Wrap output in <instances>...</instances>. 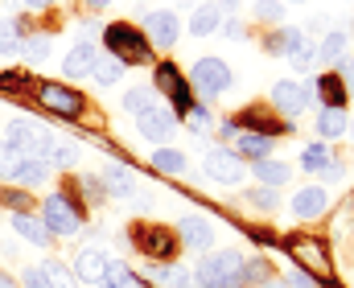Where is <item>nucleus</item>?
Returning <instances> with one entry per match:
<instances>
[{"label": "nucleus", "instance_id": "7", "mask_svg": "<svg viewBox=\"0 0 354 288\" xmlns=\"http://www.w3.org/2000/svg\"><path fill=\"white\" fill-rule=\"evenodd\" d=\"M268 46H272L276 54H284L297 70H309V66H313V58H317V50L309 46V37H305L301 29H284V33H276Z\"/></svg>", "mask_w": 354, "mask_h": 288}, {"label": "nucleus", "instance_id": "18", "mask_svg": "<svg viewBox=\"0 0 354 288\" xmlns=\"http://www.w3.org/2000/svg\"><path fill=\"white\" fill-rule=\"evenodd\" d=\"M235 157H252V161H264L268 148H272V136L264 132H235Z\"/></svg>", "mask_w": 354, "mask_h": 288}, {"label": "nucleus", "instance_id": "22", "mask_svg": "<svg viewBox=\"0 0 354 288\" xmlns=\"http://www.w3.org/2000/svg\"><path fill=\"white\" fill-rule=\"evenodd\" d=\"M218 21H223V8H218V4H202V8H194V17H189V33H194V37H206V33L218 29Z\"/></svg>", "mask_w": 354, "mask_h": 288}, {"label": "nucleus", "instance_id": "11", "mask_svg": "<svg viewBox=\"0 0 354 288\" xmlns=\"http://www.w3.org/2000/svg\"><path fill=\"white\" fill-rule=\"evenodd\" d=\"M177 235H181V243H185V247L206 251V247L214 243V222H210V218H202V214H185V218L177 222Z\"/></svg>", "mask_w": 354, "mask_h": 288}, {"label": "nucleus", "instance_id": "24", "mask_svg": "<svg viewBox=\"0 0 354 288\" xmlns=\"http://www.w3.org/2000/svg\"><path fill=\"white\" fill-rule=\"evenodd\" d=\"M317 58L322 62H342L346 58V29H330L326 41H322V50H317Z\"/></svg>", "mask_w": 354, "mask_h": 288}, {"label": "nucleus", "instance_id": "48", "mask_svg": "<svg viewBox=\"0 0 354 288\" xmlns=\"http://www.w3.org/2000/svg\"><path fill=\"white\" fill-rule=\"evenodd\" d=\"M91 8H107V4H111V0H87Z\"/></svg>", "mask_w": 354, "mask_h": 288}, {"label": "nucleus", "instance_id": "12", "mask_svg": "<svg viewBox=\"0 0 354 288\" xmlns=\"http://www.w3.org/2000/svg\"><path fill=\"white\" fill-rule=\"evenodd\" d=\"M136 247L149 251L153 260H174L177 239L165 231V227H140V231H136Z\"/></svg>", "mask_w": 354, "mask_h": 288}, {"label": "nucleus", "instance_id": "45", "mask_svg": "<svg viewBox=\"0 0 354 288\" xmlns=\"http://www.w3.org/2000/svg\"><path fill=\"white\" fill-rule=\"evenodd\" d=\"M338 79H342V83H351V87H354V62H342V70H338Z\"/></svg>", "mask_w": 354, "mask_h": 288}, {"label": "nucleus", "instance_id": "9", "mask_svg": "<svg viewBox=\"0 0 354 288\" xmlns=\"http://www.w3.org/2000/svg\"><path fill=\"white\" fill-rule=\"evenodd\" d=\"M157 87L174 99V111H181V115H185V111L194 107V91H189V83L181 79V70H177V66H169V62H165V66H157Z\"/></svg>", "mask_w": 354, "mask_h": 288}, {"label": "nucleus", "instance_id": "35", "mask_svg": "<svg viewBox=\"0 0 354 288\" xmlns=\"http://www.w3.org/2000/svg\"><path fill=\"white\" fill-rule=\"evenodd\" d=\"M21 161H25V157H21L8 140H0V177H4V182H12V173H17Z\"/></svg>", "mask_w": 354, "mask_h": 288}, {"label": "nucleus", "instance_id": "51", "mask_svg": "<svg viewBox=\"0 0 354 288\" xmlns=\"http://www.w3.org/2000/svg\"><path fill=\"white\" fill-rule=\"evenodd\" d=\"M292 4H305V0H292Z\"/></svg>", "mask_w": 354, "mask_h": 288}, {"label": "nucleus", "instance_id": "10", "mask_svg": "<svg viewBox=\"0 0 354 288\" xmlns=\"http://www.w3.org/2000/svg\"><path fill=\"white\" fill-rule=\"evenodd\" d=\"M206 177H214L223 186H239L243 182V161L227 148H214V153H206Z\"/></svg>", "mask_w": 354, "mask_h": 288}, {"label": "nucleus", "instance_id": "25", "mask_svg": "<svg viewBox=\"0 0 354 288\" xmlns=\"http://www.w3.org/2000/svg\"><path fill=\"white\" fill-rule=\"evenodd\" d=\"M46 161H50V169H71V165L79 161V144L54 140V144H50V153H46Z\"/></svg>", "mask_w": 354, "mask_h": 288}, {"label": "nucleus", "instance_id": "26", "mask_svg": "<svg viewBox=\"0 0 354 288\" xmlns=\"http://www.w3.org/2000/svg\"><path fill=\"white\" fill-rule=\"evenodd\" d=\"M317 91L326 95V107H342V103H346V83H342L338 75H322V79H317Z\"/></svg>", "mask_w": 354, "mask_h": 288}, {"label": "nucleus", "instance_id": "44", "mask_svg": "<svg viewBox=\"0 0 354 288\" xmlns=\"http://www.w3.org/2000/svg\"><path fill=\"white\" fill-rule=\"evenodd\" d=\"M288 288H317V285H313V276H309V272H301V268H297V272L288 276Z\"/></svg>", "mask_w": 354, "mask_h": 288}, {"label": "nucleus", "instance_id": "34", "mask_svg": "<svg viewBox=\"0 0 354 288\" xmlns=\"http://www.w3.org/2000/svg\"><path fill=\"white\" fill-rule=\"evenodd\" d=\"M124 107H128L132 115H140V111H149V107H157V103H153V87H132V91L124 95Z\"/></svg>", "mask_w": 354, "mask_h": 288}, {"label": "nucleus", "instance_id": "29", "mask_svg": "<svg viewBox=\"0 0 354 288\" xmlns=\"http://www.w3.org/2000/svg\"><path fill=\"white\" fill-rule=\"evenodd\" d=\"M103 285H107V288H145V280H140L136 272H128L124 264H107V276H103Z\"/></svg>", "mask_w": 354, "mask_h": 288}, {"label": "nucleus", "instance_id": "31", "mask_svg": "<svg viewBox=\"0 0 354 288\" xmlns=\"http://www.w3.org/2000/svg\"><path fill=\"white\" fill-rule=\"evenodd\" d=\"M153 276L165 288H194V272H189V268H157Z\"/></svg>", "mask_w": 354, "mask_h": 288}, {"label": "nucleus", "instance_id": "15", "mask_svg": "<svg viewBox=\"0 0 354 288\" xmlns=\"http://www.w3.org/2000/svg\"><path fill=\"white\" fill-rule=\"evenodd\" d=\"M107 256L99 251V247H83L79 251V260H75V280H87V285H103V276H107Z\"/></svg>", "mask_w": 354, "mask_h": 288}, {"label": "nucleus", "instance_id": "42", "mask_svg": "<svg viewBox=\"0 0 354 288\" xmlns=\"http://www.w3.org/2000/svg\"><path fill=\"white\" fill-rule=\"evenodd\" d=\"M25 288H50L41 268H25Z\"/></svg>", "mask_w": 354, "mask_h": 288}, {"label": "nucleus", "instance_id": "30", "mask_svg": "<svg viewBox=\"0 0 354 288\" xmlns=\"http://www.w3.org/2000/svg\"><path fill=\"white\" fill-rule=\"evenodd\" d=\"M153 169H161V173H185V157L177 148H157L153 153Z\"/></svg>", "mask_w": 354, "mask_h": 288}, {"label": "nucleus", "instance_id": "2", "mask_svg": "<svg viewBox=\"0 0 354 288\" xmlns=\"http://www.w3.org/2000/svg\"><path fill=\"white\" fill-rule=\"evenodd\" d=\"M21 157H46L50 153V144L58 140L46 124H37V119H29V115H17L12 124H8V136H4Z\"/></svg>", "mask_w": 354, "mask_h": 288}, {"label": "nucleus", "instance_id": "50", "mask_svg": "<svg viewBox=\"0 0 354 288\" xmlns=\"http://www.w3.org/2000/svg\"><path fill=\"white\" fill-rule=\"evenodd\" d=\"M260 288H284V285H272V280H264V285H260Z\"/></svg>", "mask_w": 354, "mask_h": 288}, {"label": "nucleus", "instance_id": "43", "mask_svg": "<svg viewBox=\"0 0 354 288\" xmlns=\"http://www.w3.org/2000/svg\"><path fill=\"white\" fill-rule=\"evenodd\" d=\"M322 177H330V182H338V177H342V161H338V157H330V161L322 165Z\"/></svg>", "mask_w": 354, "mask_h": 288}, {"label": "nucleus", "instance_id": "1", "mask_svg": "<svg viewBox=\"0 0 354 288\" xmlns=\"http://www.w3.org/2000/svg\"><path fill=\"white\" fill-rule=\"evenodd\" d=\"M243 285V260L235 251H214L194 268V288H239Z\"/></svg>", "mask_w": 354, "mask_h": 288}, {"label": "nucleus", "instance_id": "41", "mask_svg": "<svg viewBox=\"0 0 354 288\" xmlns=\"http://www.w3.org/2000/svg\"><path fill=\"white\" fill-rule=\"evenodd\" d=\"M0 202H4V206H12L17 214H25V206H29V198H25L21 190H4V193H0Z\"/></svg>", "mask_w": 354, "mask_h": 288}, {"label": "nucleus", "instance_id": "39", "mask_svg": "<svg viewBox=\"0 0 354 288\" xmlns=\"http://www.w3.org/2000/svg\"><path fill=\"white\" fill-rule=\"evenodd\" d=\"M256 17L260 21H280L284 17V4L280 0H256Z\"/></svg>", "mask_w": 354, "mask_h": 288}, {"label": "nucleus", "instance_id": "21", "mask_svg": "<svg viewBox=\"0 0 354 288\" xmlns=\"http://www.w3.org/2000/svg\"><path fill=\"white\" fill-rule=\"evenodd\" d=\"M103 190L115 193V198H132L136 193V177L128 169H120V165H107L103 169Z\"/></svg>", "mask_w": 354, "mask_h": 288}, {"label": "nucleus", "instance_id": "19", "mask_svg": "<svg viewBox=\"0 0 354 288\" xmlns=\"http://www.w3.org/2000/svg\"><path fill=\"white\" fill-rule=\"evenodd\" d=\"M12 231L21 235V239H29V243H37V247H46L54 235L46 231V222L41 218H33V214H12Z\"/></svg>", "mask_w": 354, "mask_h": 288}, {"label": "nucleus", "instance_id": "17", "mask_svg": "<svg viewBox=\"0 0 354 288\" xmlns=\"http://www.w3.org/2000/svg\"><path fill=\"white\" fill-rule=\"evenodd\" d=\"M292 214H297V218H317V214H326V190H322V186L297 190V198H292Z\"/></svg>", "mask_w": 354, "mask_h": 288}, {"label": "nucleus", "instance_id": "14", "mask_svg": "<svg viewBox=\"0 0 354 288\" xmlns=\"http://www.w3.org/2000/svg\"><path fill=\"white\" fill-rule=\"evenodd\" d=\"M145 33H149V41H157V46H174L177 33H181V21H177L174 12L157 8V12L145 17Z\"/></svg>", "mask_w": 354, "mask_h": 288}, {"label": "nucleus", "instance_id": "47", "mask_svg": "<svg viewBox=\"0 0 354 288\" xmlns=\"http://www.w3.org/2000/svg\"><path fill=\"white\" fill-rule=\"evenodd\" d=\"M25 4H29V8H46L50 0H25Z\"/></svg>", "mask_w": 354, "mask_h": 288}, {"label": "nucleus", "instance_id": "27", "mask_svg": "<svg viewBox=\"0 0 354 288\" xmlns=\"http://www.w3.org/2000/svg\"><path fill=\"white\" fill-rule=\"evenodd\" d=\"M317 132H322V136H342V132H346V111H342V107H326V111L317 115Z\"/></svg>", "mask_w": 354, "mask_h": 288}, {"label": "nucleus", "instance_id": "46", "mask_svg": "<svg viewBox=\"0 0 354 288\" xmlns=\"http://www.w3.org/2000/svg\"><path fill=\"white\" fill-rule=\"evenodd\" d=\"M223 33H227V37H239L243 29H239V21H227V25H223Z\"/></svg>", "mask_w": 354, "mask_h": 288}, {"label": "nucleus", "instance_id": "5", "mask_svg": "<svg viewBox=\"0 0 354 288\" xmlns=\"http://www.w3.org/2000/svg\"><path fill=\"white\" fill-rule=\"evenodd\" d=\"M194 87L206 99L223 95V91L231 87V66H227L223 58H198V62H194Z\"/></svg>", "mask_w": 354, "mask_h": 288}, {"label": "nucleus", "instance_id": "28", "mask_svg": "<svg viewBox=\"0 0 354 288\" xmlns=\"http://www.w3.org/2000/svg\"><path fill=\"white\" fill-rule=\"evenodd\" d=\"M41 272H46V285H50V288H79V280H75V272H71L66 264H58V260L41 264Z\"/></svg>", "mask_w": 354, "mask_h": 288}, {"label": "nucleus", "instance_id": "16", "mask_svg": "<svg viewBox=\"0 0 354 288\" xmlns=\"http://www.w3.org/2000/svg\"><path fill=\"white\" fill-rule=\"evenodd\" d=\"M95 62H99V54H95V46L83 41V46H75L66 58H62V70H66V79H83L95 70Z\"/></svg>", "mask_w": 354, "mask_h": 288}, {"label": "nucleus", "instance_id": "6", "mask_svg": "<svg viewBox=\"0 0 354 288\" xmlns=\"http://www.w3.org/2000/svg\"><path fill=\"white\" fill-rule=\"evenodd\" d=\"M313 99H317V87H313V83L280 79V83L272 87V103H276V111H284V115H301Z\"/></svg>", "mask_w": 354, "mask_h": 288}, {"label": "nucleus", "instance_id": "49", "mask_svg": "<svg viewBox=\"0 0 354 288\" xmlns=\"http://www.w3.org/2000/svg\"><path fill=\"white\" fill-rule=\"evenodd\" d=\"M0 288H17V285H12V280H8V276H4V272H0Z\"/></svg>", "mask_w": 354, "mask_h": 288}, {"label": "nucleus", "instance_id": "52", "mask_svg": "<svg viewBox=\"0 0 354 288\" xmlns=\"http://www.w3.org/2000/svg\"><path fill=\"white\" fill-rule=\"evenodd\" d=\"M99 288H107V285H99Z\"/></svg>", "mask_w": 354, "mask_h": 288}, {"label": "nucleus", "instance_id": "20", "mask_svg": "<svg viewBox=\"0 0 354 288\" xmlns=\"http://www.w3.org/2000/svg\"><path fill=\"white\" fill-rule=\"evenodd\" d=\"M46 177H50V161L46 157H25L17 165V173H12V182H21V186H41Z\"/></svg>", "mask_w": 354, "mask_h": 288}, {"label": "nucleus", "instance_id": "32", "mask_svg": "<svg viewBox=\"0 0 354 288\" xmlns=\"http://www.w3.org/2000/svg\"><path fill=\"white\" fill-rule=\"evenodd\" d=\"M91 75H95L103 87H111V83H120V75H124V62H120V58H99Z\"/></svg>", "mask_w": 354, "mask_h": 288}, {"label": "nucleus", "instance_id": "36", "mask_svg": "<svg viewBox=\"0 0 354 288\" xmlns=\"http://www.w3.org/2000/svg\"><path fill=\"white\" fill-rule=\"evenodd\" d=\"M21 50H25L29 62H46L50 58V37H29V41H21Z\"/></svg>", "mask_w": 354, "mask_h": 288}, {"label": "nucleus", "instance_id": "3", "mask_svg": "<svg viewBox=\"0 0 354 288\" xmlns=\"http://www.w3.org/2000/svg\"><path fill=\"white\" fill-rule=\"evenodd\" d=\"M41 222H46V231H54V235H75V231L83 227V214L75 210V202H71L66 193H50L46 206H41Z\"/></svg>", "mask_w": 354, "mask_h": 288}, {"label": "nucleus", "instance_id": "23", "mask_svg": "<svg viewBox=\"0 0 354 288\" xmlns=\"http://www.w3.org/2000/svg\"><path fill=\"white\" fill-rule=\"evenodd\" d=\"M288 173H292V169H288L284 161H268V157L256 161V177H260V186H268V190H272V186H284Z\"/></svg>", "mask_w": 354, "mask_h": 288}, {"label": "nucleus", "instance_id": "4", "mask_svg": "<svg viewBox=\"0 0 354 288\" xmlns=\"http://www.w3.org/2000/svg\"><path fill=\"white\" fill-rule=\"evenodd\" d=\"M103 41H107V50H115L124 62H149V37H140L132 25H111V29L103 33Z\"/></svg>", "mask_w": 354, "mask_h": 288}, {"label": "nucleus", "instance_id": "13", "mask_svg": "<svg viewBox=\"0 0 354 288\" xmlns=\"http://www.w3.org/2000/svg\"><path fill=\"white\" fill-rule=\"evenodd\" d=\"M136 128H140V136H149V140H169V136H174V111H169V107H149V111L136 115Z\"/></svg>", "mask_w": 354, "mask_h": 288}, {"label": "nucleus", "instance_id": "33", "mask_svg": "<svg viewBox=\"0 0 354 288\" xmlns=\"http://www.w3.org/2000/svg\"><path fill=\"white\" fill-rule=\"evenodd\" d=\"M21 50V29H17V21H0V58H8V54H17Z\"/></svg>", "mask_w": 354, "mask_h": 288}, {"label": "nucleus", "instance_id": "38", "mask_svg": "<svg viewBox=\"0 0 354 288\" xmlns=\"http://www.w3.org/2000/svg\"><path fill=\"white\" fill-rule=\"evenodd\" d=\"M248 202H252L256 210H268V214H272V210H276V190L260 186V190H252V193H248Z\"/></svg>", "mask_w": 354, "mask_h": 288}, {"label": "nucleus", "instance_id": "53", "mask_svg": "<svg viewBox=\"0 0 354 288\" xmlns=\"http://www.w3.org/2000/svg\"><path fill=\"white\" fill-rule=\"evenodd\" d=\"M351 132H354V128H351Z\"/></svg>", "mask_w": 354, "mask_h": 288}, {"label": "nucleus", "instance_id": "37", "mask_svg": "<svg viewBox=\"0 0 354 288\" xmlns=\"http://www.w3.org/2000/svg\"><path fill=\"white\" fill-rule=\"evenodd\" d=\"M330 161V153H326V144H309L305 153H301V165L305 169H313V173H322V165Z\"/></svg>", "mask_w": 354, "mask_h": 288}, {"label": "nucleus", "instance_id": "40", "mask_svg": "<svg viewBox=\"0 0 354 288\" xmlns=\"http://www.w3.org/2000/svg\"><path fill=\"white\" fill-rule=\"evenodd\" d=\"M185 119H189V128H194V132H206V128L214 124V119H210V111H206V107H198V103L185 111Z\"/></svg>", "mask_w": 354, "mask_h": 288}, {"label": "nucleus", "instance_id": "8", "mask_svg": "<svg viewBox=\"0 0 354 288\" xmlns=\"http://www.w3.org/2000/svg\"><path fill=\"white\" fill-rule=\"evenodd\" d=\"M37 95H41V103H46L54 115H66V119L83 115V103H87L79 91H71V87H62V83H41Z\"/></svg>", "mask_w": 354, "mask_h": 288}]
</instances>
